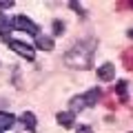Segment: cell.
Here are the masks:
<instances>
[{
	"mask_svg": "<svg viewBox=\"0 0 133 133\" xmlns=\"http://www.w3.org/2000/svg\"><path fill=\"white\" fill-rule=\"evenodd\" d=\"M95 47H98L95 40H82V42L73 44V47L64 53V64L69 66V69H82V71L89 69V66H93Z\"/></svg>",
	"mask_w": 133,
	"mask_h": 133,
	"instance_id": "6da1fadb",
	"label": "cell"
},
{
	"mask_svg": "<svg viewBox=\"0 0 133 133\" xmlns=\"http://www.w3.org/2000/svg\"><path fill=\"white\" fill-rule=\"evenodd\" d=\"M100 98H102V91L100 89H91V91H87V93H82V95H73L71 98V113L82 111V109H89V107H95L100 102Z\"/></svg>",
	"mask_w": 133,
	"mask_h": 133,
	"instance_id": "7a4b0ae2",
	"label": "cell"
},
{
	"mask_svg": "<svg viewBox=\"0 0 133 133\" xmlns=\"http://www.w3.org/2000/svg\"><path fill=\"white\" fill-rule=\"evenodd\" d=\"M11 22H14V27H16V29H20V31L29 33V36H33V38H38V36H40L38 24L33 22V20H29L27 16H18V18H16V20H11Z\"/></svg>",
	"mask_w": 133,
	"mask_h": 133,
	"instance_id": "3957f363",
	"label": "cell"
},
{
	"mask_svg": "<svg viewBox=\"0 0 133 133\" xmlns=\"http://www.w3.org/2000/svg\"><path fill=\"white\" fill-rule=\"evenodd\" d=\"M7 44H9V49H14L18 56H22V58H27V60H33V56H36V51H33V47L31 44H27V42H22V40H7Z\"/></svg>",
	"mask_w": 133,
	"mask_h": 133,
	"instance_id": "277c9868",
	"label": "cell"
},
{
	"mask_svg": "<svg viewBox=\"0 0 133 133\" xmlns=\"http://www.w3.org/2000/svg\"><path fill=\"white\" fill-rule=\"evenodd\" d=\"M115 78V66L111 64V62H104L102 66H98V80L102 82H109Z\"/></svg>",
	"mask_w": 133,
	"mask_h": 133,
	"instance_id": "5b68a950",
	"label": "cell"
},
{
	"mask_svg": "<svg viewBox=\"0 0 133 133\" xmlns=\"http://www.w3.org/2000/svg\"><path fill=\"white\" fill-rule=\"evenodd\" d=\"M56 120H58L60 127L71 129V127H73V120H76V113H71V111H60V113L56 115Z\"/></svg>",
	"mask_w": 133,
	"mask_h": 133,
	"instance_id": "8992f818",
	"label": "cell"
},
{
	"mask_svg": "<svg viewBox=\"0 0 133 133\" xmlns=\"http://www.w3.org/2000/svg\"><path fill=\"white\" fill-rule=\"evenodd\" d=\"M11 29H14V22L9 20V16L0 14V38L9 40V33H11Z\"/></svg>",
	"mask_w": 133,
	"mask_h": 133,
	"instance_id": "52a82bcc",
	"label": "cell"
},
{
	"mask_svg": "<svg viewBox=\"0 0 133 133\" xmlns=\"http://www.w3.org/2000/svg\"><path fill=\"white\" fill-rule=\"evenodd\" d=\"M14 124H16V118L9 111H0V133H5L7 129H11Z\"/></svg>",
	"mask_w": 133,
	"mask_h": 133,
	"instance_id": "ba28073f",
	"label": "cell"
},
{
	"mask_svg": "<svg viewBox=\"0 0 133 133\" xmlns=\"http://www.w3.org/2000/svg\"><path fill=\"white\" fill-rule=\"evenodd\" d=\"M20 122H22V127L27 129L29 133H33V131H36V115H33L31 111H24V113L20 115Z\"/></svg>",
	"mask_w": 133,
	"mask_h": 133,
	"instance_id": "9c48e42d",
	"label": "cell"
},
{
	"mask_svg": "<svg viewBox=\"0 0 133 133\" xmlns=\"http://www.w3.org/2000/svg\"><path fill=\"white\" fill-rule=\"evenodd\" d=\"M36 47L44 49V51H51L53 49V38H49V36H38V38H36Z\"/></svg>",
	"mask_w": 133,
	"mask_h": 133,
	"instance_id": "30bf717a",
	"label": "cell"
},
{
	"mask_svg": "<svg viewBox=\"0 0 133 133\" xmlns=\"http://www.w3.org/2000/svg\"><path fill=\"white\" fill-rule=\"evenodd\" d=\"M127 84H129V82H124V80H120L118 84H115V91H118L120 102H129V95H127Z\"/></svg>",
	"mask_w": 133,
	"mask_h": 133,
	"instance_id": "8fae6325",
	"label": "cell"
},
{
	"mask_svg": "<svg viewBox=\"0 0 133 133\" xmlns=\"http://www.w3.org/2000/svg\"><path fill=\"white\" fill-rule=\"evenodd\" d=\"M122 62H124V66H127L129 71H133V49L122 53Z\"/></svg>",
	"mask_w": 133,
	"mask_h": 133,
	"instance_id": "7c38bea8",
	"label": "cell"
},
{
	"mask_svg": "<svg viewBox=\"0 0 133 133\" xmlns=\"http://www.w3.org/2000/svg\"><path fill=\"white\" fill-rule=\"evenodd\" d=\"M53 33H56V36H62V33H64V22L53 20Z\"/></svg>",
	"mask_w": 133,
	"mask_h": 133,
	"instance_id": "4fadbf2b",
	"label": "cell"
},
{
	"mask_svg": "<svg viewBox=\"0 0 133 133\" xmlns=\"http://www.w3.org/2000/svg\"><path fill=\"white\" fill-rule=\"evenodd\" d=\"M9 7H14V0H0V9H9Z\"/></svg>",
	"mask_w": 133,
	"mask_h": 133,
	"instance_id": "5bb4252c",
	"label": "cell"
},
{
	"mask_svg": "<svg viewBox=\"0 0 133 133\" xmlns=\"http://www.w3.org/2000/svg\"><path fill=\"white\" fill-rule=\"evenodd\" d=\"M69 7H71V9H76V11H80V14H84L82 5H78V2H69Z\"/></svg>",
	"mask_w": 133,
	"mask_h": 133,
	"instance_id": "9a60e30c",
	"label": "cell"
},
{
	"mask_svg": "<svg viewBox=\"0 0 133 133\" xmlns=\"http://www.w3.org/2000/svg\"><path fill=\"white\" fill-rule=\"evenodd\" d=\"M78 133H91V127H78Z\"/></svg>",
	"mask_w": 133,
	"mask_h": 133,
	"instance_id": "2e32d148",
	"label": "cell"
},
{
	"mask_svg": "<svg viewBox=\"0 0 133 133\" xmlns=\"http://www.w3.org/2000/svg\"><path fill=\"white\" fill-rule=\"evenodd\" d=\"M129 38H131V40H133V29H131V31H129Z\"/></svg>",
	"mask_w": 133,
	"mask_h": 133,
	"instance_id": "e0dca14e",
	"label": "cell"
},
{
	"mask_svg": "<svg viewBox=\"0 0 133 133\" xmlns=\"http://www.w3.org/2000/svg\"><path fill=\"white\" fill-rule=\"evenodd\" d=\"M131 7H133V2H131Z\"/></svg>",
	"mask_w": 133,
	"mask_h": 133,
	"instance_id": "ac0fdd59",
	"label": "cell"
}]
</instances>
